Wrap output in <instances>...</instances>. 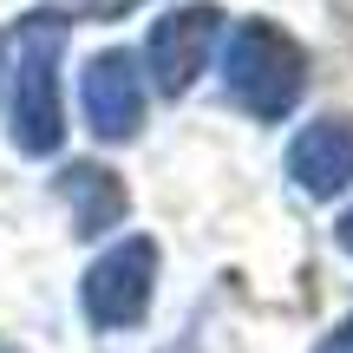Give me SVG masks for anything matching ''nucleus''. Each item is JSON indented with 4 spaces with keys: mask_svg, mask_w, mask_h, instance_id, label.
<instances>
[{
    "mask_svg": "<svg viewBox=\"0 0 353 353\" xmlns=\"http://www.w3.org/2000/svg\"><path fill=\"white\" fill-rule=\"evenodd\" d=\"M288 176H294V190L314 196V203L353 190V118H314V125L294 131Z\"/></svg>",
    "mask_w": 353,
    "mask_h": 353,
    "instance_id": "obj_6",
    "label": "nucleus"
},
{
    "mask_svg": "<svg viewBox=\"0 0 353 353\" xmlns=\"http://www.w3.org/2000/svg\"><path fill=\"white\" fill-rule=\"evenodd\" d=\"M223 39V7L210 0H183V7L157 13L151 20V39H144V85H157L164 99H183L203 72H210V52Z\"/></svg>",
    "mask_w": 353,
    "mask_h": 353,
    "instance_id": "obj_4",
    "label": "nucleus"
},
{
    "mask_svg": "<svg viewBox=\"0 0 353 353\" xmlns=\"http://www.w3.org/2000/svg\"><path fill=\"white\" fill-rule=\"evenodd\" d=\"M334 236H341V249H347V255H353V210H347V216H341V229H334Z\"/></svg>",
    "mask_w": 353,
    "mask_h": 353,
    "instance_id": "obj_9",
    "label": "nucleus"
},
{
    "mask_svg": "<svg viewBox=\"0 0 353 353\" xmlns=\"http://www.w3.org/2000/svg\"><path fill=\"white\" fill-rule=\"evenodd\" d=\"M65 13H26L13 26V92H7V138L20 157H52L65 144V99H59V59H65Z\"/></svg>",
    "mask_w": 353,
    "mask_h": 353,
    "instance_id": "obj_1",
    "label": "nucleus"
},
{
    "mask_svg": "<svg viewBox=\"0 0 353 353\" xmlns=\"http://www.w3.org/2000/svg\"><path fill=\"white\" fill-rule=\"evenodd\" d=\"M157 262H164V255H157L151 236H118L112 249L85 268V281H79V301H85L92 327L99 334L144 327V314H151V301H157Z\"/></svg>",
    "mask_w": 353,
    "mask_h": 353,
    "instance_id": "obj_3",
    "label": "nucleus"
},
{
    "mask_svg": "<svg viewBox=\"0 0 353 353\" xmlns=\"http://www.w3.org/2000/svg\"><path fill=\"white\" fill-rule=\"evenodd\" d=\"M223 85L255 125H281L307 92V52L275 20H242L223 52Z\"/></svg>",
    "mask_w": 353,
    "mask_h": 353,
    "instance_id": "obj_2",
    "label": "nucleus"
},
{
    "mask_svg": "<svg viewBox=\"0 0 353 353\" xmlns=\"http://www.w3.org/2000/svg\"><path fill=\"white\" fill-rule=\"evenodd\" d=\"M144 99H151V85H144L138 59H131L125 46L99 52V59L79 72V105H85V125L99 144H131L144 131Z\"/></svg>",
    "mask_w": 353,
    "mask_h": 353,
    "instance_id": "obj_5",
    "label": "nucleus"
},
{
    "mask_svg": "<svg viewBox=\"0 0 353 353\" xmlns=\"http://www.w3.org/2000/svg\"><path fill=\"white\" fill-rule=\"evenodd\" d=\"M59 203H65V216H72V236H85V242H99L105 229H118L131 216L125 176L105 170V164H65L59 170Z\"/></svg>",
    "mask_w": 353,
    "mask_h": 353,
    "instance_id": "obj_7",
    "label": "nucleus"
},
{
    "mask_svg": "<svg viewBox=\"0 0 353 353\" xmlns=\"http://www.w3.org/2000/svg\"><path fill=\"white\" fill-rule=\"evenodd\" d=\"M314 353H353V314H347V321H341V327H334V334H327V341H321Z\"/></svg>",
    "mask_w": 353,
    "mask_h": 353,
    "instance_id": "obj_8",
    "label": "nucleus"
}]
</instances>
